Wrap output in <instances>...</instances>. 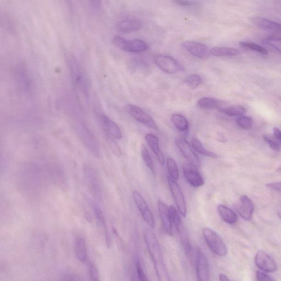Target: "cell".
Returning a JSON list of instances; mask_svg holds the SVG:
<instances>
[{
  "label": "cell",
  "mask_w": 281,
  "mask_h": 281,
  "mask_svg": "<svg viewBox=\"0 0 281 281\" xmlns=\"http://www.w3.org/2000/svg\"><path fill=\"white\" fill-rule=\"evenodd\" d=\"M68 64L72 83L76 89L87 94L89 92V83L83 68L73 58H69Z\"/></svg>",
  "instance_id": "cell-1"
},
{
  "label": "cell",
  "mask_w": 281,
  "mask_h": 281,
  "mask_svg": "<svg viewBox=\"0 0 281 281\" xmlns=\"http://www.w3.org/2000/svg\"><path fill=\"white\" fill-rule=\"evenodd\" d=\"M203 236L208 247L216 255L226 256L228 253V249L222 239L218 233L208 228L203 230Z\"/></svg>",
  "instance_id": "cell-2"
},
{
  "label": "cell",
  "mask_w": 281,
  "mask_h": 281,
  "mask_svg": "<svg viewBox=\"0 0 281 281\" xmlns=\"http://www.w3.org/2000/svg\"><path fill=\"white\" fill-rule=\"evenodd\" d=\"M114 45L119 49L131 53H141L148 49V45L140 39L127 40L123 37L116 36L113 39Z\"/></svg>",
  "instance_id": "cell-3"
},
{
  "label": "cell",
  "mask_w": 281,
  "mask_h": 281,
  "mask_svg": "<svg viewBox=\"0 0 281 281\" xmlns=\"http://www.w3.org/2000/svg\"><path fill=\"white\" fill-rule=\"evenodd\" d=\"M154 62L160 69L167 74H173L184 70L180 62L170 55L157 54L155 56Z\"/></svg>",
  "instance_id": "cell-4"
},
{
  "label": "cell",
  "mask_w": 281,
  "mask_h": 281,
  "mask_svg": "<svg viewBox=\"0 0 281 281\" xmlns=\"http://www.w3.org/2000/svg\"><path fill=\"white\" fill-rule=\"evenodd\" d=\"M125 110L136 121L151 128V129L157 130L158 127L154 119L140 107L133 105V104H128L125 107Z\"/></svg>",
  "instance_id": "cell-5"
},
{
  "label": "cell",
  "mask_w": 281,
  "mask_h": 281,
  "mask_svg": "<svg viewBox=\"0 0 281 281\" xmlns=\"http://www.w3.org/2000/svg\"><path fill=\"white\" fill-rule=\"evenodd\" d=\"M133 196L134 202L140 211L142 219L152 229L155 227V221L153 214H152L146 200L141 195L140 192L134 191Z\"/></svg>",
  "instance_id": "cell-6"
},
{
  "label": "cell",
  "mask_w": 281,
  "mask_h": 281,
  "mask_svg": "<svg viewBox=\"0 0 281 281\" xmlns=\"http://www.w3.org/2000/svg\"><path fill=\"white\" fill-rule=\"evenodd\" d=\"M167 182L175 203L178 210L183 217H185L187 214V206L185 198L183 192L176 181L172 179L170 176H167Z\"/></svg>",
  "instance_id": "cell-7"
},
{
  "label": "cell",
  "mask_w": 281,
  "mask_h": 281,
  "mask_svg": "<svg viewBox=\"0 0 281 281\" xmlns=\"http://www.w3.org/2000/svg\"><path fill=\"white\" fill-rule=\"evenodd\" d=\"M175 143L189 164L197 168L200 166L201 163L199 157L185 139H176Z\"/></svg>",
  "instance_id": "cell-8"
},
{
  "label": "cell",
  "mask_w": 281,
  "mask_h": 281,
  "mask_svg": "<svg viewBox=\"0 0 281 281\" xmlns=\"http://www.w3.org/2000/svg\"><path fill=\"white\" fill-rule=\"evenodd\" d=\"M196 268L198 281H210V267L207 257L199 248L196 251Z\"/></svg>",
  "instance_id": "cell-9"
},
{
  "label": "cell",
  "mask_w": 281,
  "mask_h": 281,
  "mask_svg": "<svg viewBox=\"0 0 281 281\" xmlns=\"http://www.w3.org/2000/svg\"><path fill=\"white\" fill-rule=\"evenodd\" d=\"M256 266L265 272H274L277 268L276 262L266 252L259 251L255 255Z\"/></svg>",
  "instance_id": "cell-10"
},
{
  "label": "cell",
  "mask_w": 281,
  "mask_h": 281,
  "mask_svg": "<svg viewBox=\"0 0 281 281\" xmlns=\"http://www.w3.org/2000/svg\"><path fill=\"white\" fill-rule=\"evenodd\" d=\"M197 168L190 164L183 166V174L184 178L192 187L198 188L203 186L204 184L203 178Z\"/></svg>",
  "instance_id": "cell-11"
},
{
  "label": "cell",
  "mask_w": 281,
  "mask_h": 281,
  "mask_svg": "<svg viewBox=\"0 0 281 281\" xmlns=\"http://www.w3.org/2000/svg\"><path fill=\"white\" fill-rule=\"evenodd\" d=\"M237 212L245 220H251L254 211L252 200L246 195L240 197L239 203L235 207Z\"/></svg>",
  "instance_id": "cell-12"
},
{
  "label": "cell",
  "mask_w": 281,
  "mask_h": 281,
  "mask_svg": "<svg viewBox=\"0 0 281 281\" xmlns=\"http://www.w3.org/2000/svg\"><path fill=\"white\" fill-rule=\"evenodd\" d=\"M87 183L94 196L98 198H101L102 188L99 174L91 167H87L85 171Z\"/></svg>",
  "instance_id": "cell-13"
},
{
  "label": "cell",
  "mask_w": 281,
  "mask_h": 281,
  "mask_svg": "<svg viewBox=\"0 0 281 281\" xmlns=\"http://www.w3.org/2000/svg\"><path fill=\"white\" fill-rule=\"evenodd\" d=\"M158 208L159 217L160 220H161L163 229L167 234L172 235L173 224L170 208L160 200L158 201Z\"/></svg>",
  "instance_id": "cell-14"
},
{
  "label": "cell",
  "mask_w": 281,
  "mask_h": 281,
  "mask_svg": "<svg viewBox=\"0 0 281 281\" xmlns=\"http://www.w3.org/2000/svg\"><path fill=\"white\" fill-rule=\"evenodd\" d=\"M182 46L190 53L198 58H205L211 54L210 48L202 43L186 42L182 43Z\"/></svg>",
  "instance_id": "cell-15"
},
{
  "label": "cell",
  "mask_w": 281,
  "mask_h": 281,
  "mask_svg": "<svg viewBox=\"0 0 281 281\" xmlns=\"http://www.w3.org/2000/svg\"><path fill=\"white\" fill-rule=\"evenodd\" d=\"M101 122L104 131L108 136L114 139H120L122 138L121 130L118 125L106 115L101 116Z\"/></svg>",
  "instance_id": "cell-16"
},
{
  "label": "cell",
  "mask_w": 281,
  "mask_h": 281,
  "mask_svg": "<svg viewBox=\"0 0 281 281\" xmlns=\"http://www.w3.org/2000/svg\"><path fill=\"white\" fill-rule=\"evenodd\" d=\"M142 27V23L134 18H126L118 22L116 28L120 33H128L139 30Z\"/></svg>",
  "instance_id": "cell-17"
},
{
  "label": "cell",
  "mask_w": 281,
  "mask_h": 281,
  "mask_svg": "<svg viewBox=\"0 0 281 281\" xmlns=\"http://www.w3.org/2000/svg\"><path fill=\"white\" fill-rule=\"evenodd\" d=\"M251 21L254 25L263 29L281 34L280 24L260 17H252Z\"/></svg>",
  "instance_id": "cell-18"
},
{
  "label": "cell",
  "mask_w": 281,
  "mask_h": 281,
  "mask_svg": "<svg viewBox=\"0 0 281 281\" xmlns=\"http://www.w3.org/2000/svg\"><path fill=\"white\" fill-rule=\"evenodd\" d=\"M145 140L148 145L153 151L160 165H163L165 163V158L162 152L160 149L159 140L157 136L152 134H147L145 136Z\"/></svg>",
  "instance_id": "cell-19"
},
{
  "label": "cell",
  "mask_w": 281,
  "mask_h": 281,
  "mask_svg": "<svg viewBox=\"0 0 281 281\" xmlns=\"http://www.w3.org/2000/svg\"><path fill=\"white\" fill-rule=\"evenodd\" d=\"M74 250L77 259L83 264L88 260L87 248L85 240L82 237L77 236L74 240Z\"/></svg>",
  "instance_id": "cell-20"
},
{
  "label": "cell",
  "mask_w": 281,
  "mask_h": 281,
  "mask_svg": "<svg viewBox=\"0 0 281 281\" xmlns=\"http://www.w3.org/2000/svg\"><path fill=\"white\" fill-rule=\"evenodd\" d=\"M163 258L154 260V267L159 281H173L165 267Z\"/></svg>",
  "instance_id": "cell-21"
},
{
  "label": "cell",
  "mask_w": 281,
  "mask_h": 281,
  "mask_svg": "<svg viewBox=\"0 0 281 281\" xmlns=\"http://www.w3.org/2000/svg\"><path fill=\"white\" fill-rule=\"evenodd\" d=\"M218 211L222 219L227 223L233 224L237 222L238 216L237 214L230 208L220 204L218 207Z\"/></svg>",
  "instance_id": "cell-22"
},
{
  "label": "cell",
  "mask_w": 281,
  "mask_h": 281,
  "mask_svg": "<svg viewBox=\"0 0 281 281\" xmlns=\"http://www.w3.org/2000/svg\"><path fill=\"white\" fill-rule=\"evenodd\" d=\"M224 103L223 102L214 98H203L198 101L197 106L202 109H219Z\"/></svg>",
  "instance_id": "cell-23"
},
{
  "label": "cell",
  "mask_w": 281,
  "mask_h": 281,
  "mask_svg": "<svg viewBox=\"0 0 281 281\" xmlns=\"http://www.w3.org/2000/svg\"><path fill=\"white\" fill-rule=\"evenodd\" d=\"M224 104L218 109L221 113L231 117H241L246 113V109L241 106H226Z\"/></svg>",
  "instance_id": "cell-24"
},
{
  "label": "cell",
  "mask_w": 281,
  "mask_h": 281,
  "mask_svg": "<svg viewBox=\"0 0 281 281\" xmlns=\"http://www.w3.org/2000/svg\"><path fill=\"white\" fill-rule=\"evenodd\" d=\"M239 52L234 48L227 47H215L211 50V54L216 57H229L235 56Z\"/></svg>",
  "instance_id": "cell-25"
},
{
  "label": "cell",
  "mask_w": 281,
  "mask_h": 281,
  "mask_svg": "<svg viewBox=\"0 0 281 281\" xmlns=\"http://www.w3.org/2000/svg\"><path fill=\"white\" fill-rule=\"evenodd\" d=\"M171 120L173 124L179 131L186 132L189 130V124L186 117L180 114H174Z\"/></svg>",
  "instance_id": "cell-26"
},
{
  "label": "cell",
  "mask_w": 281,
  "mask_h": 281,
  "mask_svg": "<svg viewBox=\"0 0 281 281\" xmlns=\"http://www.w3.org/2000/svg\"><path fill=\"white\" fill-rule=\"evenodd\" d=\"M191 146L193 149L200 155L212 158H217L218 156L213 152L207 150L201 142L197 138H193L191 141Z\"/></svg>",
  "instance_id": "cell-27"
},
{
  "label": "cell",
  "mask_w": 281,
  "mask_h": 281,
  "mask_svg": "<svg viewBox=\"0 0 281 281\" xmlns=\"http://www.w3.org/2000/svg\"><path fill=\"white\" fill-rule=\"evenodd\" d=\"M168 208H170L173 224L176 231H178V234H179L182 231L186 230L178 211L176 210L173 205H171Z\"/></svg>",
  "instance_id": "cell-28"
},
{
  "label": "cell",
  "mask_w": 281,
  "mask_h": 281,
  "mask_svg": "<svg viewBox=\"0 0 281 281\" xmlns=\"http://www.w3.org/2000/svg\"><path fill=\"white\" fill-rule=\"evenodd\" d=\"M91 205H92V208L93 209L96 218H97L99 222L102 226V228L104 229V232H105L106 241L107 243V245L109 246L108 243H109V236L108 234V231H107V228L106 226L105 218H104V215L102 212L101 211L100 208L97 204L93 202L92 203Z\"/></svg>",
  "instance_id": "cell-29"
},
{
  "label": "cell",
  "mask_w": 281,
  "mask_h": 281,
  "mask_svg": "<svg viewBox=\"0 0 281 281\" xmlns=\"http://www.w3.org/2000/svg\"><path fill=\"white\" fill-rule=\"evenodd\" d=\"M166 165L170 177L176 181H178L179 179V172L175 160L172 157H167L166 160Z\"/></svg>",
  "instance_id": "cell-30"
},
{
  "label": "cell",
  "mask_w": 281,
  "mask_h": 281,
  "mask_svg": "<svg viewBox=\"0 0 281 281\" xmlns=\"http://www.w3.org/2000/svg\"><path fill=\"white\" fill-rule=\"evenodd\" d=\"M132 70L135 73L146 74L149 70L148 63L141 59H135L132 61Z\"/></svg>",
  "instance_id": "cell-31"
},
{
  "label": "cell",
  "mask_w": 281,
  "mask_h": 281,
  "mask_svg": "<svg viewBox=\"0 0 281 281\" xmlns=\"http://www.w3.org/2000/svg\"><path fill=\"white\" fill-rule=\"evenodd\" d=\"M135 273L133 278L137 281H150L142 268L141 263L138 258L135 260Z\"/></svg>",
  "instance_id": "cell-32"
},
{
  "label": "cell",
  "mask_w": 281,
  "mask_h": 281,
  "mask_svg": "<svg viewBox=\"0 0 281 281\" xmlns=\"http://www.w3.org/2000/svg\"><path fill=\"white\" fill-rule=\"evenodd\" d=\"M185 84L191 89H196L203 82L201 76L197 74L190 75L185 79Z\"/></svg>",
  "instance_id": "cell-33"
},
{
  "label": "cell",
  "mask_w": 281,
  "mask_h": 281,
  "mask_svg": "<svg viewBox=\"0 0 281 281\" xmlns=\"http://www.w3.org/2000/svg\"><path fill=\"white\" fill-rule=\"evenodd\" d=\"M141 156L144 163L152 172L155 173V164L153 160H152L149 152L144 144H142L141 146Z\"/></svg>",
  "instance_id": "cell-34"
},
{
  "label": "cell",
  "mask_w": 281,
  "mask_h": 281,
  "mask_svg": "<svg viewBox=\"0 0 281 281\" xmlns=\"http://www.w3.org/2000/svg\"><path fill=\"white\" fill-rule=\"evenodd\" d=\"M239 45L243 47L246 48V49L248 50L258 52L263 55H267L268 54V51L267 49H265L264 47L253 43L241 42L239 43Z\"/></svg>",
  "instance_id": "cell-35"
},
{
  "label": "cell",
  "mask_w": 281,
  "mask_h": 281,
  "mask_svg": "<svg viewBox=\"0 0 281 281\" xmlns=\"http://www.w3.org/2000/svg\"><path fill=\"white\" fill-rule=\"evenodd\" d=\"M263 43L272 47L281 54V38H268L263 40Z\"/></svg>",
  "instance_id": "cell-36"
},
{
  "label": "cell",
  "mask_w": 281,
  "mask_h": 281,
  "mask_svg": "<svg viewBox=\"0 0 281 281\" xmlns=\"http://www.w3.org/2000/svg\"><path fill=\"white\" fill-rule=\"evenodd\" d=\"M237 123L243 129L249 130L253 126V120L251 117L243 116L237 119Z\"/></svg>",
  "instance_id": "cell-37"
},
{
  "label": "cell",
  "mask_w": 281,
  "mask_h": 281,
  "mask_svg": "<svg viewBox=\"0 0 281 281\" xmlns=\"http://www.w3.org/2000/svg\"><path fill=\"white\" fill-rule=\"evenodd\" d=\"M89 274L90 281H100L99 270L91 262L89 263Z\"/></svg>",
  "instance_id": "cell-38"
},
{
  "label": "cell",
  "mask_w": 281,
  "mask_h": 281,
  "mask_svg": "<svg viewBox=\"0 0 281 281\" xmlns=\"http://www.w3.org/2000/svg\"><path fill=\"white\" fill-rule=\"evenodd\" d=\"M108 138L109 140L108 142L110 144V146L112 151H113L114 153L117 157H120V156H121L122 155L121 149H120L116 141L115 140H114V138L109 137V136H108Z\"/></svg>",
  "instance_id": "cell-39"
},
{
  "label": "cell",
  "mask_w": 281,
  "mask_h": 281,
  "mask_svg": "<svg viewBox=\"0 0 281 281\" xmlns=\"http://www.w3.org/2000/svg\"><path fill=\"white\" fill-rule=\"evenodd\" d=\"M263 139L267 142L269 146L272 149L275 151V152H279L280 151L279 144L274 140L271 139L266 135H264L263 136Z\"/></svg>",
  "instance_id": "cell-40"
},
{
  "label": "cell",
  "mask_w": 281,
  "mask_h": 281,
  "mask_svg": "<svg viewBox=\"0 0 281 281\" xmlns=\"http://www.w3.org/2000/svg\"><path fill=\"white\" fill-rule=\"evenodd\" d=\"M256 277L258 281H275L274 278L267 274L266 272L260 271H257Z\"/></svg>",
  "instance_id": "cell-41"
},
{
  "label": "cell",
  "mask_w": 281,
  "mask_h": 281,
  "mask_svg": "<svg viewBox=\"0 0 281 281\" xmlns=\"http://www.w3.org/2000/svg\"><path fill=\"white\" fill-rule=\"evenodd\" d=\"M62 281H81L78 276L74 274L67 273L64 274L62 277Z\"/></svg>",
  "instance_id": "cell-42"
},
{
  "label": "cell",
  "mask_w": 281,
  "mask_h": 281,
  "mask_svg": "<svg viewBox=\"0 0 281 281\" xmlns=\"http://www.w3.org/2000/svg\"><path fill=\"white\" fill-rule=\"evenodd\" d=\"M268 188L281 193V182L270 183L267 184Z\"/></svg>",
  "instance_id": "cell-43"
},
{
  "label": "cell",
  "mask_w": 281,
  "mask_h": 281,
  "mask_svg": "<svg viewBox=\"0 0 281 281\" xmlns=\"http://www.w3.org/2000/svg\"><path fill=\"white\" fill-rule=\"evenodd\" d=\"M175 4L181 6H190L192 5V2L189 1H182V0H176L174 2Z\"/></svg>",
  "instance_id": "cell-44"
},
{
  "label": "cell",
  "mask_w": 281,
  "mask_h": 281,
  "mask_svg": "<svg viewBox=\"0 0 281 281\" xmlns=\"http://www.w3.org/2000/svg\"><path fill=\"white\" fill-rule=\"evenodd\" d=\"M274 134L275 137L279 140L281 141V130L278 128H274Z\"/></svg>",
  "instance_id": "cell-45"
},
{
  "label": "cell",
  "mask_w": 281,
  "mask_h": 281,
  "mask_svg": "<svg viewBox=\"0 0 281 281\" xmlns=\"http://www.w3.org/2000/svg\"><path fill=\"white\" fill-rule=\"evenodd\" d=\"M219 278L220 281H231L226 275L222 274V273L219 274Z\"/></svg>",
  "instance_id": "cell-46"
},
{
  "label": "cell",
  "mask_w": 281,
  "mask_h": 281,
  "mask_svg": "<svg viewBox=\"0 0 281 281\" xmlns=\"http://www.w3.org/2000/svg\"><path fill=\"white\" fill-rule=\"evenodd\" d=\"M277 214L279 216V217L281 219V204L278 208Z\"/></svg>",
  "instance_id": "cell-47"
},
{
  "label": "cell",
  "mask_w": 281,
  "mask_h": 281,
  "mask_svg": "<svg viewBox=\"0 0 281 281\" xmlns=\"http://www.w3.org/2000/svg\"><path fill=\"white\" fill-rule=\"evenodd\" d=\"M278 171L281 172V166L278 168Z\"/></svg>",
  "instance_id": "cell-48"
},
{
  "label": "cell",
  "mask_w": 281,
  "mask_h": 281,
  "mask_svg": "<svg viewBox=\"0 0 281 281\" xmlns=\"http://www.w3.org/2000/svg\"><path fill=\"white\" fill-rule=\"evenodd\" d=\"M132 281H137V280H135V279H134V278H132Z\"/></svg>",
  "instance_id": "cell-49"
},
{
  "label": "cell",
  "mask_w": 281,
  "mask_h": 281,
  "mask_svg": "<svg viewBox=\"0 0 281 281\" xmlns=\"http://www.w3.org/2000/svg\"><path fill=\"white\" fill-rule=\"evenodd\" d=\"M280 100H281V98H280Z\"/></svg>",
  "instance_id": "cell-50"
}]
</instances>
